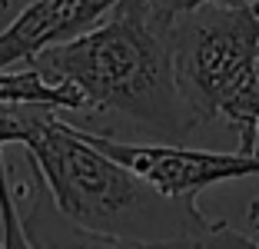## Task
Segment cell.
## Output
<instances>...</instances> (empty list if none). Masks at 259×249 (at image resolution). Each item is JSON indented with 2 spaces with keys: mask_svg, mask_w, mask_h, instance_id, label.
Instances as JSON below:
<instances>
[{
  "mask_svg": "<svg viewBox=\"0 0 259 249\" xmlns=\"http://www.w3.org/2000/svg\"><path fill=\"white\" fill-rule=\"evenodd\" d=\"M10 7V0H0V10H7Z\"/></svg>",
  "mask_w": 259,
  "mask_h": 249,
  "instance_id": "cell-13",
  "label": "cell"
},
{
  "mask_svg": "<svg viewBox=\"0 0 259 249\" xmlns=\"http://www.w3.org/2000/svg\"><path fill=\"white\" fill-rule=\"evenodd\" d=\"M252 76H256V87H259V44H256V57H252Z\"/></svg>",
  "mask_w": 259,
  "mask_h": 249,
  "instance_id": "cell-12",
  "label": "cell"
},
{
  "mask_svg": "<svg viewBox=\"0 0 259 249\" xmlns=\"http://www.w3.org/2000/svg\"><path fill=\"white\" fill-rule=\"evenodd\" d=\"M249 226L259 233V199H252V206H249Z\"/></svg>",
  "mask_w": 259,
  "mask_h": 249,
  "instance_id": "cell-11",
  "label": "cell"
},
{
  "mask_svg": "<svg viewBox=\"0 0 259 249\" xmlns=\"http://www.w3.org/2000/svg\"><path fill=\"white\" fill-rule=\"evenodd\" d=\"M23 146L54 206L76 226L126 239H176L220 223L206 216L196 199L166 196L90 146L70 120H60V110L47 113Z\"/></svg>",
  "mask_w": 259,
  "mask_h": 249,
  "instance_id": "cell-2",
  "label": "cell"
},
{
  "mask_svg": "<svg viewBox=\"0 0 259 249\" xmlns=\"http://www.w3.org/2000/svg\"><path fill=\"white\" fill-rule=\"evenodd\" d=\"M70 127L90 146L113 156L130 173H137L143 183H150L153 189L176 199H196L203 189L216 186V183L259 173V153L199 150V146H180V143H123L116 136L87 130L73 120H70Z\"/></svg>",
  "mask_w": 259,
  "mask_h": 249,
  "instance_id": "cell-4",
  "label": "cell"
},
{
  "mask_svg": "<svg viewBox=\"0 0 259 249\" xmlns=\"http://www.w3.org/2000/svg\"><path fill=\"white\" fill-rule=\"evenodd\" d=\"M47 113H54V106L40 103H0V146L7 143H27L33 130L44 123Z\"/></svg>",
  "mask_w": 259,
  "mask_h": 249,
  "instance_id": "cell-8",
  "label": "cell"
},
{
  "mask_svg": "<svg viewBox=\"0 0 259 249\" xmlns=\"http://www.w3.org/2000/svg\"><path fill=\"white\" fill-rule=\"evenodd\" d=\"M169 63L180 97L199 127L223 120L239 136V150L256 153L259 87L252 57L259 10L246 0H209L176 14L166 27Z\"/></svg>",
  "mask_w": 259,
  "mask_h": 249,
  "instance_id": "cell-3",
  "label": "cell"
},
{
  "mask_svg": "<svg viewBox=\"0 0 259 249\" xmlns=\"http://www.w3.org/2000/svg\"><path fill=\"white\" fill-rule=\"evenodd\" d=\"M0 249H33L20 226V206H17V193L7 180L4 153H0Z\"/></svg>",
  "mask_w": 259,
  "mask_h": 249,
  "instance_id": "cell-9",
  "label": "cell"
},
{
  "mask_svg": "<svg viewBox=\"0 0 259 249\" xmlns=\"http://www.w3.org/2000/svg\"><path fill=\"white\" fill-rule=\"evenodd\" d=\"M166 27L146 4H113L90 30L47 47L30 63L70 83L83 113H113L143 133L180 143L199 123L176 90Z\"/></svg>",
  "mask_w": 259,
  "mask_h": 249,
  "instance_id": "cell-1",
  "label": "cell"
},
{
  "mask_svg": "<svg viewBox=\"0 0 259 249\" xmlns=\"http://www.w3.org/2000/svg\"><path fill=\"white\" fill-rule=\"evenodd\" d=\"M20 226L33 249H259V242L229 229V223H223V219L206 233L176 236V239H126V236H110L76 226L73 219H67L54 206L40 176L33 183L30 210L20 213Z\"/></svg>",
  "mask_w": 259,
  "mask_h": 249,
  "instance_id": "cell-5",
  "label": "cell"
},
{
  "mask_svg": "<svg viewBox=\"0 0 259 249\" xmlns=\"http://www.w3.org/2000/svg\"><path fill=\"white\" fill-rule=\"evenodd\" d=\"M0 103H40L60 113H83L80 93L70 83L47 76L33 63H27L23 70H0Z\"/></svg>",
  "mask_w": 259,
  "mask_h": 249,
  "instance_id": "cell-7",
  "label": "cell"
},
{
  "mask_svg": "<svg viewBox=\"0 0 259 249\" xmlns=\"http://www.w3.org/2000/svg\"><path fill=\"white\" fill-rule=\"evenodd\" d=\"M196 4H209V0H150V4H146V10H150L156 20L169 23L176 14H183V10L196 7ZM246 4H252V7L259 10V0H246Z\"/></svg>",
  "mask_w": 259,
  "mask_h": 249,
  "instance_id": "cell-10",
  "label": "cell"
},
{
  "mask_svg": "<svg viewBox=\"0 0 259 249\" xmlns=\"http://www.w3.org/2000/svg\"><path fill=\"white\" fill-rule=\"evenodd\" d=\"M116 0H30L0 30V70L30 63L47 47L67 44L113 10Z\"/></svg>",
  "mask_w": 259,
  "mask_h": 249,
  "instance_id": "cell-6",
  "label": "cell"
}]
</instances>
